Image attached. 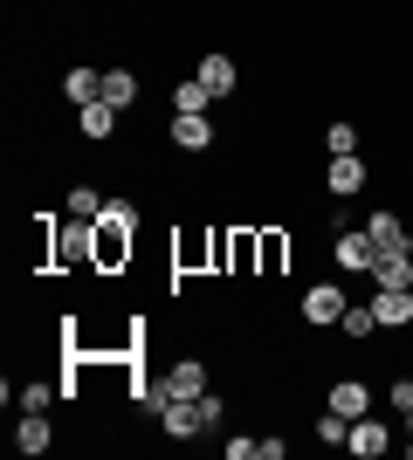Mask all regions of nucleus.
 Masks as SVG:
<instances>
[{"label":"nucleus","instance_id":"obj_1","mask_svg":"<svg viewBox=\"0 0 413 460\" xmlns=\"http://www.w3.org/2000/svg\"><path fill=\"white\" fill-rule=\"evenodd\" d=\"M228 420V405L214 392H200V399H158V433L166 440H200V433H220Z\"/></svg>","mask_w":413,"mask_h":460},{"label":"nucleus","instance_id":"obj_21","mask_svg":"<svg viewBox=\"0 0 413 460\" xmlns=\"http://www.w3.org/2000/svg\"><path fill=\"white\" fill-rule=\"evenodd\" d=\"M337 330H345V337H379V316H373V303H352L345 316H337Z\"/></svg>","mask_w":413,"mask_h":460},{"label":"nucleus","instance_id":"obj_12","mask_svg":"<svg viewBox=\"0 0 413 460\" xmlns=\"http://www.w3.org/2000/svg\"><path fill=\"white\" fill-rule=\"evenodd\" d=\"M76 131L90 137V145H103V137L118 131V103H103V96H97V103H83V111H76Z\"/></svg>","mask_w":413,"mask_h":460},{"label":"nucleus","instance_id":"obj_18","mask_svg":"<svg viewBox=\"0 0 413 460\" xmlns=\"http://www.w3.org/2000/svg\"><path fill=\"white\" fill-rule=\"evenodd\" d=\"M103 103H118V111L138 103V76H131V69H103Z\"/></svg>","mask_w":413,"mask_h":460},{"label":"nucleus","instance_id":"obj_10","mask_svg":"<svg viewBox=\"0 0 413 460\" xmlns=\"http://www.w3.org/2000/svg\"><path fill=\"white\" fill-rule=\"evenodd\" d=\"M331 412L365 420V412H373V385H365V378H337V385H331Z\"/></svg>","mask_w":413,"mask_h":460},{"label":"nucleus","instance_id":"obj_4","mask_svg":"<svg viewBox=\"0 0 413 460\" xmlns=\"http://www.w3.org/2000/svg\"><path fill=\"white\" fill-rule=\"evenodd\" d=\"M331 261H337V275H373V261H379V241L365 227H345L331 241Z\"/></svg>","mask_w":413,"mask_h":460},{"label":"nucleus","instance_id":"obj_26","mask_svg":"<svg viewBox=\"0 0 413 460\" xmlns=\"http://www.w3.org/2000/svg\"><path fill=\"white\" fill-rule=\"evenodd\" d=\"M345 433H352L345 412H324V420H317V440H324V447H345Z\"/></svg>","mask_w":413,"mask_h":460},{"label":"nucleus","instance_id":"obj_19","mask_svg":"<svg viewBox=\"0 0 413 460\" xmlns=\"http://www.w3.org/2000/svg\"><path fill=\"white\" fill-rule=\"evenodd\" d=\"M283 254H290V241H283V234H256V261H262V275H283Z\"/></svg>","mask_w":413,"mask_h":460},{"label":"nucleus","instance_id":"obj_15","mask_svg":"<svg viewBox=\"0 0 413 460\" xmlns=\"http://www.w3.org/2000/svg\"><path fill=\"white\" fill-rule=\"evenodd\" d=\"M193 76L200 83H207V90H214V96H235V56H200V69H193Z\"/></svg>","mask_w":413,"mask_h":460},{"label":"nucleus","instance_id":"obj_13","mask_svg":"<svg viewBox=\"0 0 413 460\" xmlns=\"http://www.w3.org/2000/svg\"><path fill=\"white\" fill-rule=\"evenodd\" d=\"M62 96H69V103H97L103 96V69H90V62H76V69H69V76H62Z\"/></svg>","mask_w":413,"mask_h":460},{"label":"nucleus","instance_id":"obj_20","mask_svg":"<svg viewBox=\"0 0 413 460\" xmlns=\"http://www.w3.org/2000/svg\"><path fill=\"white\" fill-rule=\"evenodd\" d=\"M207 103H214V90H207V83H200V76L173 83V111H207Z\"/></svg>","mask_w":413,"mask_h":460},{"label":"nucleus","instance_id":"obj_17","mask_svg":"<svg viewBox=\"0 0 413 460\" xmlns=\"http://www.w3.org/2000/svg\"><path fill=\"white\" fill-rule=\"evenodd\" d=\"M365 234H373L379 248H413V234L400 227V213H365Z\"/></svg>","mask_w":413,"mask_h":460},{"label":"nucleus","instance_id":"obj_22","mask_svg":"<svg viewBox=\"0 0 413 460\" xmlns=\"http://www.w3.org/2000/svg\"><path fill=\"white\" fill-rule=\"evenodd\" d=\"M103 213V192L97 186H69V220H97Z\"/></svg>","mask_w":413,"mask_h":460},{"label":"nucleus","instance_id":"obj_25","mask_svg":"<svg viewBox=\"0 0 413 460\" xmlns=\"http://www.w3.org/2000/svg\"><path fill=\"white\" fill-rule=\"evenodd\" d=\"M324 145H331V158H345V152H358V124H345V117H337L331 131H324Z\"/></svg>","mask_w":413,"mask_h":460},{"label":"nucleus","instance_id":"obj_14","mask_svg":"<svg viewBox=\"0 0 413 460\" xmlns=\"http://www.w3.org/2000/svg\"><path fill=\"white\" fill-rule=\"evenodd\" d=\"M324 186H331L337 199H352V192H365V165H358V152L331 158V172H324Z\"/></svg>","mask_w":413,"mask_h":460},{"label":"nucleus","instance_id":"obj_24","mask_svg":"<svg viewBox=\"0 0 413 460\" xmlns=\"http://www.w3.org/2000/svg\"><path fill=\"white\" fill-rule=\"evenodd\" d=\"M248 261H256V234H228V269L248 275Z\"/></svg>","mask_w":413,"mask_h":460},{"label":"nucleus","instance_id":"obj_6","mask_svg":"<svg viewBox=\"0 0 413 460\" xmlns=\"http://www.w3.org/2000/svg\"><path fill=\"white\" fill-rule=\"evenodd\" d=\"M166 131H173L179 152H207V145H214V117H207V111H173Z\"/></svg>","mask_w":413,"mask_h":460},{"label":"nucleus","instance_id":"obj_3","mask_svg":"<svg viewBox=\"0 0 413 460\" xmlns=\"http://www.w3.org/2000/svg\"><path fill=\"white\" fill-rule=\"evenodd\" d=\"M296 309H303V323H310V330H337V316H345L352 303H345V282H310Z\"/></svg>","mask_w":413,"mask_h":460},{"label":"nucleus","instance_id":"obj_7","mask_svg":"<svg viewBox=\"0 0 413 460\" xmlns=\"http://www.w3.org/2000/svg\"><path fill=\"white\" fill-rule=\"evenodd\" d=\"M200 392H207V365H200V358H179V365L158 378V399H200Z\"/></svg>","mask_w":413,"mask_h":460},{"label":"nucleus","instance_id":"obj_27","mask_svg":"<svg viewBox=\"0 0 413 460\" xmlns=\"http://www.w3.org/2000/svg\"><path fill=\"white\" fill-rule=\"evenodd\" d=\"M97 220H111V227H138V207H131V199H103Z\"/></svg>","mask_w":413,"mask_h":460},{"label":"nucleus","instance_id":"obj_16","mask_svg":"<svg viewBox=\"0 0 413 460\" xmlns=\"http://www.w3.org/2000/svg\"><path fill=\"white\" fill-rule=\"evenodd\" d=\"M49 440H56V433H49V420H41V412H21V426H14V447L28 460L35 454H49Z\"/></svg>","mask_w":413,"mask_h":460},{"label":"nucleus","instance_id":"obj_23","mask_svg":"<svg viewBox=\"0 0 413 460\" xmlns=\"http://www.w3.org/2000/svg\"><path fill=\"white\" fill-rule=\"evenodd\" d=\"M14 399H21V412H49V399H56V385L28 378V385H14Z\"/></svg>","mask_w":413,"mask_h":460},{"label":"nucleus","instance_id":"obj_5","mask_svg":"<svg viewBox=\"0 0 413 460\" xmlns=\"http://www.w3.org/2000/svg\"><path fill=\"white\" fill-rule=\"evenodd\" d=\"M386 447H393V426H386V420H373V412H365V420H352V433H345V454L379 460Z\"/></svg>","mask_w":413,"mask_h":460},{"label":"nucleus","instance_id":"obj_28","mask_svg":"<svg viewBox=\"0 0 413 460\" xmlns=\"http://www.w3.org/2000/svg\"><path fill=\"white\" fill-rule=\"evenodd\" d=\"M386 405H393V412H413V378H393V385H386Z\"/></svg>","mask_w":413,"mask_h":460},{"label":"nucleus","instance_id":"obj_11","mask_svg":"<svg viewBox=\"0 0 413 460\" xmlns=\"http://www.w3.org/2000/svg\"><path fill=\"white\" fill-rule=\"evenodd\" d=\"M124 261H131V227L97 220V269H124Z\"/></svg>","mask_w":413,"mask_h":460},{"label":"nucleus","instance_id":"obj_8","mask_svg":"<svg viewBox=\"0 0 413 460\" xmlns=\"http://www.w3.org/2000/svg\"><path fill=\"white\" fill-rule=\"evenodd\" d=\"M373 282H379V288H413V248H379Z\"/></svg>","mask_w":413,"mask_h":460},{"label":"nucleus","instance_id":"obj_29","mask_svg":"<svg viewBox=\"0 0 413 460\" xmlns=\"http://www.w3.org/2000/svg\"><path fill=\"white\" fill-rule=\"evenodd\" d=\"M407 433H413V412H407Z\"/></svg>","mask_w":413,"mask_h":460},{"label":"nucleus","instance_id":"obj_30","mask_svg":"<svg viewBox=\"0 0 413 460\" xmlns=\"http://www.w3.org/2000/svg\"><path fill=\"white\" fill-rule=\"evenodd\" d=\"M407 454H413V440H407Z\"/></svg>","mask_w":413,"mask_h":460},{"label":"nucleus","instance_id":"obj_2","mask_svg":"<svg viewBox=\"0 0 413 460\" xmlns=\"http://www.w3.org/2000/svg\"><path fill=\"white\" fill-rule=\"evenodd\" d=\"M49 269H97V220H69V227H56Z\"/></svg>","mask_w":413,"mask_h":460},{"label":"nucleus","instance_id":"obj_9","mask_svg":"<svg viewBox=\"0 0 413 460\" xmlns=\"http://www.w3.org/2000/svg\"><path fill=\"white\" fill-rule=\"evenodd\" d=\"M373 316H379V330H407L413 323V288H379Z\"/></svg>","mask_w":413,"mask_h":460}]
</instances>
